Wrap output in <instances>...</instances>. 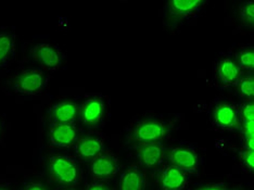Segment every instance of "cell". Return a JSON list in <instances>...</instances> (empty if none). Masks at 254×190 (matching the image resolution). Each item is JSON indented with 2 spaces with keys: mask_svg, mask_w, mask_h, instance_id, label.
Returning <instances> with one entry per match:
<instances>
[{
  "mask_svg": "<svg viewBox=\"0 0 254 190\" xmlns=\"http://www.w3.org/2000/svg\"><path fill=\"white\" fill-rule=\"evenodd\" d=\"M106 102L101 97H90L79 108V120L85 127L98 128L105 123Z\"/></svg>",
  "mask_w": 254,
  "mask_h": 190,
  "instance_id": "cell-3",
  "label": "cell"
},
{
  "mask_svg": "<svg viewBox=\"0 0 254 190\" xmlns=\"http://www.w3.org/2000/svg\"><path fill=\"white\" fill-rule=\"evenodd\" d=\"M0 190H9V188H8V187H2V186H0Z\"/></svg>",
  "mask_w": 254,
  "mask_h": 190,
  "instance_id": "cell-26",
  "label": "cell"
},
{
  "mask_svg": "<svg viewBox=\"0 0 254 190\" xmlns=\"http://www.w3.org/2000/svg\"><path fill=\"white\" fill-rule=\"evenodd\" d=\"M105 149V139L98 135H88L79 138L75 143V152L83 161H91L102 153Z\"/></svg>",
  "mask_w": 254,
  "mask_h": 190,
  "instance_id": "cell-10",
  "label": "cell"
},
{
  "mask_svg": "<svg viewBox=\"0 0 254 190\" xmlns=\"http://www.w3.org/2000/svg\"><path fill=\"white\" fill-rule=\"evenodd\" d=\"M167 128L158 120H145L138 123L132 130V139L139 143L160 142L166 136Z\"/></svg>",
  "mask_w": 254,
  "mask_h": 190,
  "instance_id": "cell-4",
  "label": "cell"
},
{
  "mask_svg": "<svg viewBox=\"0 0 254 190\" xmlns=\"http://www.w3.org/2000/svg\"><path fill=\"white\" fill-rule=\"evenodd\" d=\"M240 70L253 71L254 68V49L253 47L245 48L240 50L238 55V60H237Z\"/></svg>",
  "mask_w": 254,
  "mask_h": 190,
  "instance_id": "cell-19",
  "label": "cell"
},
{
  "mask_svg": "<svg viewBox=\"0 0 254 190\" xmlns=\"http://www.w3.org/2000/svg\"><path fill=\"white\" fill-rule=\"evenodd\" d=\"M86 190H110L105 184L100 182H92L89 185L86 187Z\"/></svg>",
  "mask_w": 254,
  "mask_h": 190,
  "instance_id": "cell-22",
  "label": "cell"
},
{
  "mask_svg": "<svg viewBox=\"0 0 254 190\" xmlns=\"http://www.w3.org/2000/svg\"><path fill=\"white\" fill-rule=\"evenodd\" d=\"M197 190H227V187L225 184L221 183V184H214V185H210V186H206L203 188H200Z\"/></svg>",
  "mask_w": 254,
  "mask_h": 190,
  "instance_id": "cell-24",
  "label": "cell"
},
{
  "mask_svg": "<svg viewBox=\"0 0 254 190\" xmlns=\"http://www.w3.org/2000/svg\"><path fill=\"white\" fill-rule=\"evenodd\" d=\"M1 140H2V126H1V123H0V143H1Z\"/></svg>",
  "mask_w": 254,
  "mask_h": 190,
  "instance_id": "cell-25",
  "label": "cell"
},
{
  "mask_svg": "<svg viewBox=\"0 0 254 190\" xmlns=\"http://www.w3.org/2000/svg\"><path fill=\"white\" fill-rule=\"evenodd\" d=\"M188 180L186 173L167 165L161 176V187L162 190H183L187 187Z\"/></svg>",
  "mask_w": 254,
  "mask_h": 190,
  "instance_id": "cell-16",
  "label": "cell"
},
{
  "mask_svg": "<svg viewBox=\"0 0 254 190\" xmlns=\"http://www.w3.org/2000/svg\"><path fill=\"white\" fill-rule=\"evenodd\" d=\"M137 153L141 164L148 169L157 168L162 164L164 159V149L160 142L140 143L137 148Z\"/></svg>",
  "mask_w": 254,
  "mask_h": 190,
  "instance_id": "cell-11",
  "label": "cell"
},
{
  "mask_svg": "<svg viewBox=\"0 0 254 190\" xmlns=\"http://www.w3.org/2000/svg\"><path fill=\"white\" fill-rule=\"evenodd\" d=\"M79 114V108L73 101H60L51 109V123H75Z\"/></svg>",
  "mask_w": 254,
  "mask_h": 190,
  "instance_id": "cell-12",
  "label": "cell"
},
{
  "mask_svg": "<svg viewBox=\"0 0 254 190\" xmlns=\"http://www.w3.org/2000/svg\"><path fill=\"white\" fill-rule=\"evenodd\" d=\"M48 137L56 148H71L78 140V129L75 123H51L48 127Z\"/></svg>",
  "mask_w": 254,
  "mask_h": 190,
  "instance_id": "cell-7",
  "label": "cell"
},
{
  "mask_svg": "<svg viewBox=\"0 0 254 190\" xmlns=\"http://www.w3.org/2000/svg\"><path fill=\"white\" fill-rule=\"evenodd\" d=\"M206 3L203 0H172L167 3V8L172 15L181 19H189L197 14Z\"/></svg>",
  "mask_w": 254,
  "mask_h": 190,
  "instance_id": "cell-13",
  "label": "cell"
},
{
  "mask_svg": "<svg viewBox=\"0 0 254 190\" xmlns=\"http://www.w3.org/2000/svg\"><path fill=\"white\" fill-rule=\"evenodd\" d=\"M171 165L183 172L194 174L199 170L198 154L193 149L186 147H177L173 149L170 154Z\"/></svg>",
  "mask_w": 254,
  "mask_h": 190,
  "instance_id": "cell-9",
  "label": "cell"
},
{
  "mask_svg": "<svg viewBox=\"0 0 254 190\" xmlns=\"http://www.w3.org/2000/svg\"><path fill=\"white\" fill-rule=\"evenodd\" d=\"M47 75L42 70H28L22 72L13 82V89L16 94L34 96L42 93L47 85Z\"/></svg>",
  "mask_w": 254,
  "mask_h": 190,
  "instance_id": "cell-2",
  "label": "cell"
},
{
  "mask_svg": "<svg viewBox=\"0 0 254 190\" xmlns=\"http://www.w3.org/2000/svg\"><path fill=\"white\" fill-rule=\"evenodd\" d=\"M64 190H76V189H73V188H70V189H64Z\"/></svg>",
  "mask_w": 254,
  "mask_h": 190,
  "instance_id": "cell-27",
  "label": "cell"
},
{
  "mask_svg": "<svg viewBox=\"0 0 254 190\" xmlns=\"http://www.w3.org/2000/svg\"><path fill=\"white\" fill-rule=\"evenodd\" d=\"M217 78L225 86H234L241 77V70L237 62L230 58H222L216 67Z\"/></svg>",
  "mask_w": 254,
  "mask_h": 190,
  "instance_id": "cell-14",
  "label": "cell"
},
{
  "mask_svg": "<svg viewBox=\"0 0 254 190\" xmlns=\"http://www.w3.org/2000/svg\"><path fill=\"white\" fill-rule=\"evenodd\" d=\"M240 163L242 169L248 173L254 172V150L251 149H242L240 153Z\"/></svg>",
  "mask_w": 254,
  "mask_h": 190,
  "instance_id": "cell-21",
  "label": "cell"
},
{
  "mask_svg": "<svg viewBox=\"0 0 254 190\" xmlns=\"http://www.w3.org/2000/svg\"><path fill=\"white\" fill-rule=\"evenodd\" d=\"M48 168L51 178L58 184L73 186L78 183L79 166L77 161L70 155H53L49 160Z\"/></svg>",
  "mask_w": 254,
  "mask_h": 190,
  "instance_id": "cell-1",
  "label": "cell"
},
{
  "mask_svg": "<svg viewBox=\"0 0 254 190\" xmlns=\"http://www.w3.org/2000/svg\"><path fill=\"white\" fill-rule=\"evenodd\" d=\"M238 87V93L240 97L247 101H252L254 96V78L253 75L249 74L245 77H240L238 83L236 84Z\"/></svg>",
  "mask_w": 254,
  "mask_h": 190,
  "instance_id": "cell-18",
  "label": "cell"
},
{
  "mask_svg": "<svg viewBox=\"0 0 254 190\" xmlns=\"http://www.w3.org/2000/svg\"><path fill=\"white\" fill-rule=\"evenodd\" d=\"M31 56L47 71H57L62 63L61 50L55 45L39 43L31 49Z\"/></svg>",
  "mask_w": 254,
  "mask_h": 190,
  "instance_id": "cell-6",
  "label": "cell"
},
{
  "mask_svg": "<svg viewBox=\"0 0 254 190\" xmlns=\"http://www.w3.org/2000/svg\"><path fill=\"white\" fill-rule=\"evenodd\" d=\"M15 43L10 33H0V68L9 65L14 60Z\"/></svg>",
  "mask_w": 254,
  "mask_h": 190,
  "instance_id": "cell-17",
  "label": "cell"
},
{
  "mask_svg": "<svg viewBox=\"0 0 254 190\" xmlns=\"http://www.w3.org/2000/svg\"><path fill=\"white\" fill-rule=\"evenodd\" d=\"M211 121L219 129L236 128L239 123V108L233 102H219L213 108Z\"/></svg>",
  "mask_w": 254,
  "mask_h": 190,
  "instance_id": "cell-8",
  "label": "cell"
},
{
  "mask_svg": "<svg viewBox=\"0 0 254 190\" xmlns=\"http://www.w3.org/2000/svg\"><path fill=\"white\" fill-rule=\"evenodd\" d=\"M23 190H48V189L40 183H31V184H27V185H25V187L23 188Z\"/></svg>",
  "mask_w": 254,
  "mask_h": 190,
  "instance_id": "cell-23",
  "label": "cell"
},
{
  "mask_svg": "<svg viewBox=\"0 0 254 190\" xmlns=\"http://www.w3.org/2000/svg\"><path fill=\"white\" fill-rule=\"evenodd\" d=\"M146 177L138 166H129L120 176L119 190H145Z\"/></svg>",
  "mask_w": 254,
  "mask_h": 190,
  "instance_id": "cell-15",
  "label": "cell"
},
{
  "mask_svg": "<svg viewBox=\"0 0 254 190\" xmlns=\"http://www.w3.org/2000/svg\"><path fill=\"white\" fill-rule=\"evenodd\" d=\"M120 171L117 155L111 153H100L90 161L89 172L96 182H103L114 177Z\"/></svg>",
  "mask_w": 254,
  "mask_h": 190,
  "instance_id": "cell-5",
  "label": "cell"
},
{
  "mask_svg": "<svg viewBox=\"0 0 254 190\" xmlns=\"http://www.w3.org/2000/svg\"><path fill=\"white\" fill-rule=\"evenodd\" d=\"M240 19L242 23L248 26H253L254 22V3L253 1H247L240 7Z\"/></svg>",
  "mask_w": 254,
  "mask_h": 190,
  "instance_id": "cell-20",
  "label": "cell"
}]
</instances>
